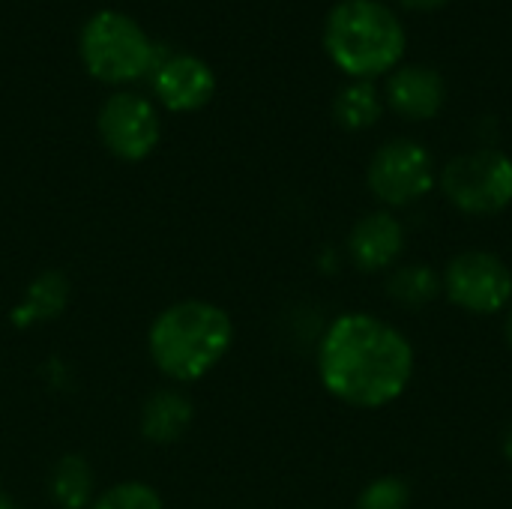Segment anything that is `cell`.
I'll list each match as a JSON object with an SVG mask.
<instances>
[{
	"mask_svg": "<svg viewBox=\"0 0 512 509\" xmlns=\"http://www.w3.org/2000/svg\"><path fill=\"white\" fill-rule=\"evenodd\" d=\"M318 375L339 402L351 408H384L411 384L414 351L387 321L351 312L327 327L318 348Z\"/></svg>",
	"mask_w": 512,
	"mask_h": 509,
	"instance_id": "6da1fadb",
	"label": "cell"
},
{
	"mask_svg": "<svg viewBox=\"0 0 512 509\" xmlns=\"http://www.w3.org/2000/svg\"><path fill=\"white\" fill-rule=\"evenodd\" d=\"M231 342V315L207 300H180L162 309L147 333L150 360L177 384H192L213 372L228 354Z\"/></svg>",
	"mask_w": 512,
	"mask_h": 509,
	"instance_id": "7a4b0ae2",
	"label": "cell"
},
{
	"mask_svg": "<svg viewBox=\"0 0 512 509\" xmlns=\"http://www.w3.org/2000/svg\"><path fill=\"white\" fill-rule=\"evenodd\" d=\"M327 57L351 78L390 72L405 54V27L381 0H342L324 24Z\"/></svg>",
	"mask_w": 512,
	"mask_h": 509,
	"instance_id": "3957f363",
	"label": "cell"
},
{
	"mask_svg": "<svg viewBox=\"0 0 512 509\" xmlns=\"http://www.w3.org/2000/svg\"><path fill=\"white\" fill-rule=\"evenodd\" d=\"M78 54L84 69L105 84H129L153 72L162 60V48H156L144 27L117 9L93 12L78 36Z\"/></svg>",
	"mask_w": 512,
	"mask_h": 509,
	"instance_id": "277c9868",
	"label": "cell"
},
{
	"mask_svg": "<svg viewBox=\"0 0 512 509\" xmlns=\"http://www.w3.org/2000/svg\"><path fill=\"white\" fill-rule=\"evenodd\" d=\"M441 189L468 216H492L512 204V159L501 150H471L447 162Z\"/></svg>",
	"mask_w": 512,
	"mask_h": 509,
	"instance_id": "5b68a950",
	"label": "cell"
},
{
	"mask_svg": "<svg viewBox=\"0 0 512 509\" xmlns=\"http://www.w3.org/2000/svg\"><path fill=\"white\" fill-rule=\"evenodd\" d=\"M435 186L432 153L411 138H396L378 147L369 162V189L387 207H408L426 198Z\"/></svg>",
	"mask_w": 512,
	"mask_h": 509,
	"instance_id": "8992f818",
	"label": "cell"
},
{
	"mask_svg": "<svg viewBox=\"0 0 512 509\" xmlns=\"http://www.w3.org/2000/svg\"><path fill=\"white\" fill-rule=\"evenodd\" d=\"M444 291L465 312L495 315L510 306L512 273L498 255L471 249L450 261L444 273Z\"/></svg>",
	"mask_w": 512,
	"mask_h": 509,
	"instance_id": "52a82bcc",
	"label": "cell"
},
{
	"mask_svg": "<svg viewBox=\"0 0 512 509\" xmlns=\"http://www.w3.org/2000/svg\"><path fill=\"white\" fill-rule=\"evenodd\" d=\"M96 129L102 144L123 162L147 159L162 135V123L153 102L129 90H120L105 99L96 117Z\"/></svg>",
	"mask_w": 512,
	"mask_h": 509,
	"instance_id": "ba28073f",
	"label": "cell"
},
{
	"mask_svg": "<svg viewBox=\"0 0 512 509\" xmlns=\"http://www.w3.org/2000/svg\"><path fill=\"white\" fill-rule=\"evenodd\" d=\"M153 90L168 111L189 114L204 108L216 93L213 69L192 54H162L153 66Z\"/></svg>",
	"mask_w": 512,
	"mask_h": 509,
	"instance_id": "9c48e42d",
	"label": "cell"
},
{
	"mask_svg": "<svg viewBox=\"0 0 512 509\" xmlns=\"http://www.w3.org/2000/svg\"><path fill=\"white\" fill-rule=\"evenodd\" d=\"M405 249V228L396 216L378 210L363 216L348 237V252L351 261L363 270V273H375V270H387L396 264V258Z\"/></svg>",
	"mask_w": 512,
	"mask_h": 509,
	"instance_id": "30bf717a",
	"label": "cell"
},
{
	"mask_svg": "<svg viewBox=\"0 0 512 509\" xmlns=\"http://www.w3.org/2000/svg\"><path fill=\"white\" fill-rule=\"evenodd\" d=\"M444 78L429 66H405L387 84V102L408 120H432L444 105Z\"/></svg>",
	"mask_w": 512,
	"mask_h": 509,
	"instance_id": "8fae6325",
	"label": "cell"
},
{
	"mask_svg": "<svg viewBox=\"0 0 512 509\" xmlns=\"http://www.w3.org/2000/svg\"><path fill=\"white\" fill-rule=\"evenodd\" d=\"M192 402L177 390H159L144 402L141 435L153 444H174L192 426Z\"/></svg>",
	"mask_w": 512,
	"mask_h": 509,
	"instance_id": "7c38bea8",
	"label": "cell"
},
{
	"mask_svg": "<svg viewBox=\"0 0 512 509\" xmlns=\"http://www.w3.org/2000/svg\"><path fill=\"white\" fill-rule=\"evenodd\" d=\"M69 303V282L63 273L48 270L39 273L30 285L27 294L21 300V306L12 309V324L15 327H33V324H45L54 321Z\"/></svg>",
	"mask_w": 512,
	"mask_h": 509,
	"instance_id": "4fadbf2b",
	"label": "cell"
},
{
	"mask_svg": "<svg viewBox=\"0 0 512 509\" xmlns=\"http://www.w3.org/2000/svg\"><path fill=\"white\" fill-rule=\"evenodd\" d=\"M48 489L60 509H87L93 504V492H96L90 462L84 456H63L51 468Z\"/></svg>",
	"mask_w": 512,
	"mask_h": 509,
	"instance_id": "5bb4252c",
	"label": "cell"
},
{
	"mask_svg": "<svg viewBox=\"0 0 512 509\" xmlns=\"http://www.w3.org/2000/svg\"><path fill=\"white\" fill-rule=\"evenodd\" d=\"M381 111H384L381 96L369 81H354V84L342 87L333 102V117L348 132H363V129L375 126L381 120Z\"/></svg>",
	"mask_w": 512,
	"mask_h": 509,
	"instance_id": "9a60e30c",
	"label": "cell"
},
{
	"mask_svg": "<svg viewBox=\"0 0 512 509\" xmlns=\"http://www.w3.org/2000/svg\"><path fill=\"white\" fill-rule=\"evenodd\" d=\"M387 291L396 303L408 309H420V306H429L444 291V279L429 264H408L390 273Z\"/></svg>",
	"mask_w": 512,
	"mask_h": 509,
	"instance_id": "2e32d148",
	"label": "cell"
},
{
	"mask_svg": "<svg viewBox=\"0 0 512 509\" xmlns=\"http://www.w3.org/2000/svg\"><path fill=\"white\" fill-rule=\"evenodd\" d=\"M87 509H165V504L156 489H150L147 483L129 480V483H117L105 489L99 498H93V504Z\"/></svg>",
	"mask_w": 512,
	"mask_h": 509,
	"instance_id": "e0dca14e",
	"label": "cell"
},
{
	"mask_svg": "<svg viewBox=\"0 0 512 509\" xmlns=\"http://www.w3.org/2000/svg\"><path fill=\"white\" fill-rule=\"evenodd\" d=\"M408 504H411V489L399 477L372 480L357 498V509H408Z\"/></svg>",
	"mask_w": 512,
	"mask_h": 509,
	"instance_id": "ac0fdd59",
	"label": "cell"
},
{
	"mask_svg": "<svg viewBox=\"0 0 512 509\" xmlns=\"http://www.w3.org/2000/svg\"><path fill=\"white\" fill-rule=\"evenodd\" d=\"M405 9H417V12H432V9H441L444 3L450 0H399Z\"/></svg>",
	"mask_w": 512,
	"mask_h": 509,
	"instance_id": "d6986e66",
	"label": "cell"
},
{
	"mask_svg": "<svg viewBox=\"0 0 512 509\" xmlns=\"http://www.w3.org/2000/svg\"><path fill=\"white\" fill-rule=\"evenodd\" d=\"M501 447H504V456L512 462V420L510 426L504 429V438H501Z\"/></svg>",
	"mask_w": 512,
	"mask_h": 509,
	"instance_id": "ffe728a7",
	"label": "cell"
},
{
	"mask_svg": "<svg viewBox=\"0 0 512 509\" xmlns=\"http://www.w3.org/2000/svg\"><path fill=\"white\" fill-rule=\"evenodd\" d=\"M504 333H507V342H510V348H512V309H510V315H507V327H504Z\"/></svg>",
	"mask_w": 512,
	"mask_h": 509,
	"instance_id": "44dd1931",
	"label": "cell"
},
{
	"mask_svg": "<svg viewBox=\"0 0 512 509\" xmlns=\"http://www.w3.org/2000/svg\"><path fill=\"white\" fill-rule=\"evenodd\" d=\"M0 509H21V507H18V504H12L9 498H3V495H0Z\"/></svg>",
	"mask_w": 512,
	"mask_h": 509,
	"instance_id": "7402d4cb",
	"label": "cell"
}]
</instances>
